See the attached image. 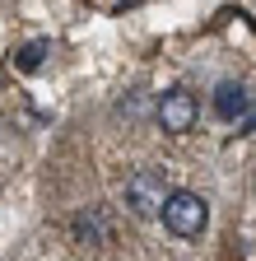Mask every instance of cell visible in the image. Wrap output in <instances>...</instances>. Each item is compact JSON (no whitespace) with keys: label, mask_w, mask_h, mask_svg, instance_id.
<instances>
[{"label":"cell","mask_w":256,"mask_h":261,"mask_svg":"<svg viewBox=\"0 0 256 261\" xmlns=\"http://www.w3.org/2000/svg\"><path fill=\"white\" fill-rule=\"evenodd\" d=\"M168 201V173L158 168H140L131 182H126V205H131L135 215H158Z\"/></svg>","instance_id":"cell-2"},{"label":"cell","mask_w":256,"mask_h":261,"mask_svg":"<svg viewBox=\"0 0 256 261\" xmlns=\"http://www.w3.org/2000/svg\"><path fill=\"white\" fill-rule=\"evenodd\" d=\"M163 228L177 238H196L201 228L210 224V205H205V196L196 191H168V201H163Z\"/></svg>","instance_id":"cell-1"},{"label":"cell","mask_w":256,"mask_h":261,"mask_svg":"<svg viewBox=\"0 0 256 261\" xmlns=\"http://www.w3.org/2000/svg\"><path fill=\"white\" fill-rule=\"evenodd\" d=\"M42 56H47V42H33V47H23V51H14V61H19V70H38V65H42Z\"/></svg>","instance_id":"cell-5"},{"label":"cell","mask_w":256,"mask_h":261,"mask_svg":"<svg viewBox=\"0 0 256 261\" xmlns=\"http://www.w3.org/2000/svg\"><path fill=\"white\" fill-rule=\"evenodd\" d=\"M196 98H191L186 89H168L163 98H158V108H154V117H158V126L168 130V136H186L191 126H196Z\"/></svg>","instance_id":"cell-3"},{"label":"cell","mask_w":256,"mask_h":261,"mask_svg":"<svg viewBox=\"0 0 256 261\" xmlns=\"http://www.w3.org/2000/svg\"><path fill=\"white\" fill-rule=\"evenodd\" d=\"M247 108H251V98H247V89H242V84H219V93H214V112H219L223 121L247 117Z\"/></svg>","instance_id":"cell-4"}]
</instances>
